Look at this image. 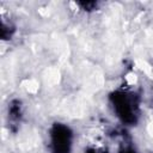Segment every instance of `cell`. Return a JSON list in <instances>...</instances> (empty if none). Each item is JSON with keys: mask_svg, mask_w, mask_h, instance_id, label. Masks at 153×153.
Returning a JSON list of instances; mask_svg holds the SVG:
<instances>
[{"mask_svg": "<svg viewBox=\"0 0 153 153\" xmlns=\"http://www.w3.org/2000/svg\"><path fill=\"white\" fill-rule=\"evenodd\" d=\"M133 100L129 99L126 94H121L115 98V106L118 111V116H121L123 120H128L129 116H131L133 118L131 114L135 110V106H133Z\"/></svg>", "mask_w": 153, "mask_h": 153, "instance_id": "obj_2", "label": "cell"}, {"mask_svg": "<svg viewBox=\"0 0 153 153\" xmlns=\"http://www.w3.org/2000/svg\"><path fill=\"white\" fill-rule=\"evenodd\" d=\"M53 146L56 153H68L71 146V133L68 128L57 126L53 131Z\"/></svg>", "mask_w": 153, "mask_h": 153, "instance_id": "obj_1", "label": "cell"}]
</instances>
